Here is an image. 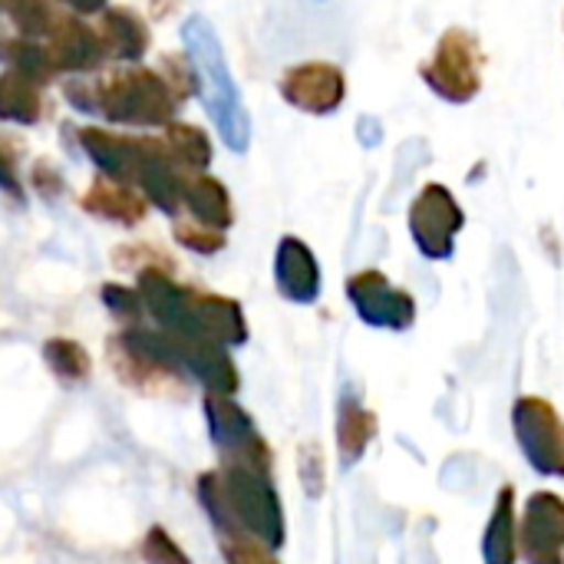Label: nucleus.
<instances>
[{"mask_svg": "<svg viewBox=\"0 0 564 564\" xmlns=\"http://www.w3.org/2000/svg\"><path fill=\"white\" fill-rule=\"evenodd\" d=\"M43 364H46L50 373H53L59 383H66V387L83 383V380H89V373H93V357L86 354L83 344H76V340H69V337H53V340H46V344H43Z\"/></svg>", "mask_w": 564, "mask_h": 564, "instance_id": "nucleus-23", "label": "nucleus"}, {"mask_svg": "<svg viewBox=\"0 0 564 564\" xmlns=\"http://www.w3.org/2000/svg\"><path fill=\"white\" fill-rule=\"evenodd\" d=\"M46 116L43 86L17 69L0 73V119L13 126H36Z\"/></svg>", "mask_w": 564, "mask_h": 564, "instance_id": "nucleus-21", "label": "nucleus"}, {"mask_svg": "<svg viewBox=\"0 0 564 564\" xmlns=\"http://www.w3.org/2000/svg\"><path fill=\"white\" fill-rule=\"evenodd\" d=\"M274 288L288 304L297 307H311L321 301L324 291V278H321V264L314 248L297 238V235H284L274 248Z\"/></svg>", "mask_w": 564, "mask_h": 564, "instance_id": "nucleus-11", "label": "nucleus"}, {"mask_svg": "<svg viewBox=\"0 0 564 564\" xmlns=\"http://www.w3.org/2000/svg\"><path fill=\"white\" fill-rule=\"evenodd\" d=\"M46 56L56 73H96L106 59V46L99 40V30L76 17H59L53 33L46 36Z\"/></svg>", "mask_w": 564, "mask_h": 564, "instance_id": "nucleus-14", "label": "nucleus"}, {"mask_svg": "<svg viewBox=\"0 0 564 564\" xmlns=\"http://www.w3.org/2000/svg\"><path fill=\"white\" fill-rule=\"evenodd\" d=\"M297 476H301V486H304V492L311 499H321L324 496V486H327V459H324V453H321L317 443L301 446Z\"/></svg>", "mask_w": 564, "mask_h": 564, "instance_id": "nucleus-30", "label": "nucleus"}, {"mask_svg": "<svg viewBox=\"0 0 564 564\" xmlns=\"http://www.w3.org/2000/svg\"><path fill=\"white\" fill-rule=\"evenodd\" d=\"M99 40L106 46V56L122 59V63H135L149 53L152 36L145 20L129 10V7H106L102 20H99Z\"/></svg>", "mask_w": 564, "mask_h": 564, "instance_id": "nucleus-18", "label": "nucleus"}, {"mask_svg": "<svg viewBox=\"0 0 564 564\" xmlns=\"http://www.w3.org/2000/svg\"><path fill=\"white\" fill-rule=\"evenodd\" d=\"M79 145L83 152L93 159V165L122 185H135L139 182V169H142V152H145V135H119L112 129H99V126H86L79 129Z\"/></svg>", "mask_w": 564, "mask_h": 564, "instance_id": "nucleus-12", "label": "nucleus"}, {"mask_svg": "<svg viewBox=\"0 0 564 564\" xmlns=\"http://www.w3.org/2000/svg\"><path fill=\"white\" fill-rule=\"evenodd\" d=\"M195 321H198V330L235 350V347H245L248 344V317L241 311V304L235 297H225V294H212V291H195Z\"/></svg>", "mask_w": 564, "mask_h": 564, "instance_id": "nucleus-17", "label": "nucleus"}, {"mask_svg": "<svg viewBox=\"0 0 564 564\" xmlns=\"http://www.w3.org/2000/svg\"><path fill=\"white\" fill-rule=\"evenodd\" d=\"M202 406H205L208 436H212L225 466H248L258 473L274 469V453H271L268 440L261 436L258 423L251 420V413L235 397L205 393Z\"/></svg>", "mask_w": 564, "mask_h": 564, "instance_id": "nucleus-6", "label": "nucleus"}, {"mask_svg": "<svg viewBox=\"0 0 564 564\" xmlns=\"http://www.w3.org/2000/svg\"><path fill=\"white\" fill-rule=\"evenodd\" d=\"M169 155L188 172V175H202L212 165V139L205 129L192 126V122H169L165 135H162Z\"/></svg>", "mask_w": 564, "mask_h": 564, "instance_id": "nucleus-22", "label": "nucleus"}, {"mask_svg": "<svg viewBox=\"0 0 564 564\" xmlns=\"http://www.w3.org/2000/svg\"><path fill=\"white\" fill-rule=\"evenodd\" d=\"M99 297H102V304L109 307V314L119 317L126 327L139 324V317H142V311H145L142 294H139L135 288H126V284H102Z\"/></svg>", "mask_w": 564, "mask_h": 564, "instance_id": "nucleus-28", "label": "nucleus"}, {"mask_svg": "<svg viewBox=\"0 0 564 564\" xmlns=\"http://www.w3.org/2000/svg\"><path fill=\"white\" fill-rule=\"evenodd\" d=\"M512 436L532 473L564 482V416L549 397L522 393L512 403Z\"/></svg>", "mask_w": 564, "mask_h": 564, "instance_id": "nucleus-5", "label": "nucleus"}, {"mask_svg": "<svg viewBox=\"0 0 564 564\" xmlns=\"http://www.w3.org/2000/svg\"><path fill=\"white\" fill-rule=\"evenodd\" d=\"M175 241L182 245V248H188V251H195V254H218L225 245H228V238H225V231H218V228H208V225H202V221H195V218H175Z\"/></svg>", "mask_w": 564, "mask_h": 564, "instance_id": "nucleus-27", "label": "nucleus"}, {"mask_svg": "<svg viewBox=\"0 0 564 564\" xmlns=\"http://www.w3.org/2000/svg\"><path fill=\"white\" fill-rule=\"evenodd\" d=\"M519 552L525 564H564V496L539 489L519 512Z\"/></svg>", "mask_w": 564, "mask_h": 564, "instance_id": "nucleus-10", "label": "nucleus"}, {"mask_svg": "<svg viewBox=\"0 0 564 564\" xmlns=\"http://www.w3.org/2000/svg\"><path fill=\"white\" fill-rule=\"evenodd\" d=\"M83 208L96 218H106V221H116V225H139L145 218V198L132 188V185H122V182H112L106 175H99L86 195H83Z\"/></svg>", "mask_w": 564, "mask_h": 564, "instance_id": "nucleus-19", "label": "nucleus"}, {"mask_svg": "<svg viewBox=\"0 0 564 564\" xmlns=\"http://www.w3.org/2000/svg\"><path fill=\"white\" fill-rule=\"evenodd\" d=\"M198 502L218 532L245 529L274 552L288 542L284 502L271 482V473H258L248 466H225L198 476Z\"/></svg>", "mask_w": 564, "mask_h": 564, "instance_id": "nucleus-1", "label": "nucleus"}, {"mask_svg": "<svg viewBox=\"0 0 564 564\" xmlns=\"http://www.w3.org/2000/svg\"><path fill=\"white\" fill-rule=\"evenodd\" d=\"M0 188L13 198H23V185H20V172H17V152L3 135H0Z\"/></svg>", "mask_w": 564, "mask_h": 564, "instance_id": "nucleus-31", "label": "nucleus"}, {"mask_svg": "<svg viewBox=\"0 0 564 564\" xmlns=\"http://www.w3.org/2000/svg\"><path fill=\"white\" fill-rule=\"evenodd\" d=\"M482 564H519V496L516 486H502L492 499L489 522L482 529Z\"/></svg>", "mask_w": 564, "mask_h": 564, "instance_id": "nucleus-16", "label": "nucleus"}, {"mask_svg": "<svg viewBox=\"0 0 564 564\" xmlns=\"http://www.w3.org/2000/svg\"><path fill=\"white\" fill-rule=\"evenodd\" d=\"M486 53L473 30L449 26L440 33L433 53L420 63L423 86L449 106H466L482 93Z\"/></svg>", "mask_w": 564, "mask_h": 564, "instance_id": "nucleus-4", "label": "nucleus"}, {"mask_svg": "<svg viewBox=\"0 0 564 564\" xmlns=\"http://www.w3.org/2000/svg\"><path fill=\"white\" fill-rule=\"evenodd\" d=\"M218 549H221L225 564H281L271 545H264L261 539H254L245 529L218 532Z\"/></svg>", "mask_w": 564, "mask_h": 564, "instance_id": "nucleus-25", "label": "nucleus"}, {"mask_svg": "<svg viewBox=\"0 0 564 564\" xmlns=\"http://www.w3.org/2000/svg\"><path fill=\"white\" fill-rule=\"evenodd\" d=\"M344 294H347V304L354 307V314L370 330L403 334L416 324V297L406 288L393 284L387 278V271H380V268L354 271L344 281Z\"/></svg>", "mask_w": 564, "mask_h": 564, "instance_id": "nucleus-8", "label": "nucleus"}, {"mask_svg": "<svg viewBox=\"0 0 564 564\" xmlns=\"http://www.w3.org/2000/svg\"><path fill=\"white\" fill-rule=\"evenodd\" d=\"M3 59H10V69H17V73H23V76L36 79L40 86H46V83L56 76V69H53V63H50V56H46V46H40V43H33V40H10Z\"/></svg>", "mask_w": 564, "mask_h": 564, "instance_id": "nucleus-26", "label": "nucleus"}, {"mask_svg": "<svg viewBox=\"0 0 564 564\" xmlns=\"http://www.w3.org/2000/svg\"><path fill=\"white\" fill-rule=\"evenodd\" d=\"M0 10H3V0H0Z\"/></svg>", "mask_w": 564, "mask_h": 564, "instance_id": "nucleus-34", "label": "nucleus"}, {"mask_svg": "<svg viewBox=\"0 0 564 564\" xmlns=\"http://www.w3.org/2000/svg\"><path fill=\"white\" fill-rule=\"evenodd\" d=\"M178 93L169 86V79L159 69H116L96 79V106L99 116L109 119L112 126H129V129H155L175 122L178 109Z\"/></svg>", "mask_w": 564, "mask_h": 564, "instance_id": "nucleus-3", "label": "nucleus"}, {"mask_svg": "<svg viewBox=\"0 0 564 564\" xmlns=\"http://www.w3.org/2000/svg\"><path fill=\"white\" fill-rule=\"evenodd\" d=\"M182 43H185V59L195 73V93L202 96V106H205L208 119L215 122L221 142L238 155L248 152L251 116L241 102V93L235 86V76L228 69V59H225L215 26L195 13L182 23Z\"/></svg>", "mask_w": 564, "mask_h": 564, "instance_id": "nucleus-2", "label": "nucleus"}, {"mask_svg": "<svg viewBox=\"0 0 564 564\" xmlns=\"http://www.w3.org/2000/svg\"><path fill=\"white\" fill-rule=\"evenodd\" d=\"M10 23L23 33V40L50 36L59 17L53 13V0H3Z\"/></svg>", "mask_w": 564, "mask_h": 564, "instance_id": "nucleus-24", "label": "nucleus"}, {"mask_svg": "<svg viewBox=\"0 0 564 564\" xmlns=\"http://www.w3.org/2000/svg\"><path fill=\"white\" fill-rule=\"evenodd\" d=\"M188 172L169 155L162 139H149L145 135V152H142V169H139V188L142 198L152 202L159 212L178 218L182 212V198H185V185H188Z\"/></svg>", "mask_w": 564, "mask_h": 564, "instance_id": "nucleus-13", "label": "nucleus"}, {"mask_svg": "<svg viewBox=\"0 0 564 564\" xmlns=\"http://www.w3.org/2000/svg\"><path fill=\"white\" fill-rule=\"evenodd\" d=\"M281 99L307 116H334L347 99V76L337 63L327 59H307L297 66H288L278 79Z\"/></svg>", "mask_w": 564, "mask_h": 564, "instance_id": "nucleus-9", "label": "nucleus"}, {"mask_svg": "<svg viewBox=\"0 0 564 564\" xmlns=\"http://www.w3.org/2000/svg\"><path fill=\"white\" fill-rule=\"evenodd\" d=\"M406 225L426 261H449L456 254V238L466 228V212L443 182H426L410 202Z\"/></svg>", "mask_w": 564, "mask_h": 564, "instance_id": "nucleus-7", "label": "nucleus"}, {"mask_svg": "<svg viewBox=\"0 0 564 564\" xmlns=\"http://www.w3.org/2000/svg\"><path fill=\"white\" fill-rule=\"evenodd\" d=\"M59 3H66L69 10H76V13H83V17L102 13V10H106V0H59Z\"/></svg>", "mask_w": 564, "mask_h": 564, "instance_id": "nucleus-33", "label": "nucleus"}, {"mask_svg": "<svg viewBox=\"0 0 564 564\" xmlns=\"http://www.w3.org/2000/svg\"><path fill=\"white\" fill-rule=\"evenodd\" d=\"M377 436H380V416L360 400L354 387H347L337 400V423H334L340 469H354L370 453Z\"/></svg>", "mask_w": 564, "mask_h": 564, "instance_id": "nucleus-15", "label": "nucleus"}, {"mask_svg": "<svg viewBox=\"0 0 564 564\" xmlns=\"http://www.w3.org/2000/svg\"><path fill=\"white\" fill-rule=\"evenodd\" d=\"M142 562L145 564H192V558L185 555V549L162 529L152 525L142 539Z\"/></svg>", "mask_w": 564, "mask_h": 564, "instance_id": "nucleus-29", "label": "nucleus"}, {"mask_svg": "<svg viewBox=\"0 0 564 564\" xmlns=\"http://www.w3.org/2000/svg\"><path fill=\"white\" fill-rule=\"evenodd\" d=\"M380 139H383V126H380L373 116H364V119H360V142L370 149V145H377Z\"/></svg>", "mask_w": 564, "mask_h": 564, "instance_id": "nucleus-32", "label": "nucleus"}, {"mask_svg": "<svg viewBox=\"0 0 564 564\" xmlns=\"http://www.w3.org/2000/svg\"><path fill=\"white\" fill-rule=\"evenodd\" d=\"M182 208L188 212V218H195L208 228H218V231H228L235 225V205H231L225 182H218L215 175H205V172L188 178Z\"/></svg>", "mask_w": 564, "mask_h": 564, "instance_id": "nucleus-20", "label": "nucleus"}]
</instances>
